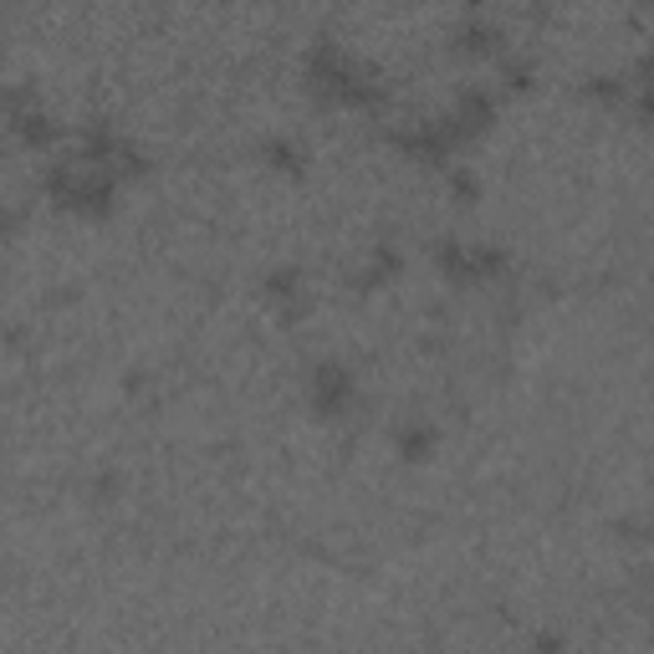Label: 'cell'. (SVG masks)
Returning a JSON list of instances; mask_svg holds the SVG:
<instances>
[{"label":"cell","mask_w":654,"mask_h":654,"mask_svg":"<svg viewBox=\"0 0 654 654\" xmlns=\"http://www.w3.org/2000/svg\"><path fill=\"white\" fill-rule=\"evenodd\" d=\"M312 388H318V404H322V409H333V414H338V409L347 404V394H353V378H347L338 363H322L318 378H312Z\"/></svg>","instance_id":"cell-1"}]
</instances>
